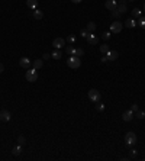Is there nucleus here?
Listing matches in <instances>:
<instances>
[{
	"mask_svg": "<svg viewBox=\"0 0 145 161\" xmlns=\"http://www.w3.org/2000/svg\"><path fill=\"white\" fill-rule=\"evenodd\" d=\"M67 64H68L70 68L76 70V68H80V65H81V60H80L78 57H76V55H70V58L67 60Z\"/></svg>",
	"mask_w": 145,
	"mask_h": 161,
	"instance_id": "obj_1",
	"label": "nucleus"
},
{
	"mask_svg": "<svg viewBox=\"0 0 145 161\" xmlns=\"http://www.w3.org/2000/svg\"><path fill=\"white\" fill-rule=\"evenodd\" d=\"M137 135H135V132H128L126 135H125V144L128 145V147H134L135 144H137Z\"/></svg>",
	"mask_w": 145,
	"mask_h": 161,
	"instance_id": "obj_2",
	"label": "nucleus"
},
{
	"mask_svg": "<svg viewBox=\"0 0 145 161\" xmlns=\"http://www.w3.org/2000/svg\"><path fill=\"white\" fill-rule=\"evenodd\" d=\"M26 80L29 81V83H33V81H36V79H38V71H36L35 68H28V71H26Z\"/></svg>",
	"mask_w": 145,
	"mask_h": 161,
	"instance_id": "obj_3",
	"label": "nucleus"
},
{
	"mask_svg": "<svg viewBox=\"0 0 145 161\" xmlns=\"http://www.w3.org/2000/svg\"><path fill=\"white\" fill-rule=\"evenodd\" d=\"M89 99L91 102H99L100 100V93H99V90H96V89H90L89 90Z\"/></svg>",
	"mask_w": 145,
	"mask_h": 161,
	"instance_id": "obj_4",
	"label": "nucleus"
},
{
	"mask_svg": "<svg viewBox=\"0 0 145 161\" xmlns=\"http://www.w3.org/2000/svg\"><path fill=\"white\" fill-rule=\"evenodd\" d=\"M123 28V23H120L119 20H115L113 23H110V32L112 33H119Z\"/></svg>",
	"mask_w": 145,
	"mask_h": 161,
	"instance_id": "obj_5",
	"label": "nucleus"
},
{
	"mask_svg": "<svg viewBox=\"0 0 145 161\" xmlns=\"http://www.w3.org/2000/svg\"><path fill=\"white\" fill-rule=\"evenodd\" d=\"M86 39H87V44L89 45H96L99 42V38L94 35V32H89V35L86 36Z\"/></svg>",
	"mask_w": 145,
	"mask_h": 161,
	"instance_id": "obj_6",
	"label": "nucleus"
},
{
	"mask_svg": "<svg viewBox=\"0 0 145 161\" xmlns=\"http://www.w3.org/2000/svg\"><path fill=\"white\" fill-rule=\"evenodd\" d=\"M116 10L119 12L120 15H123L125 12L128 10V6H126V0H119V5H118V7H116Z\"/></svg>",
	"mask_w": 145,
	"mask_h": 161,
	"instance_id": "obj_7",
	"label": "nucleus"
},
{
	"mask_svg": "<svg viewBox=\"0 0 145 161\" xmlns=\"http://www.w3.org/2000/svg\"><path fill=\"white\" fill-rule=\"evenodd\" d=\"M19 65H20L22 68L28 70V68L32 65V63H31V60H29V58H26V57H22V58H20V61H19Z\"/></svg>",
	"mask_w": 145,
	"mask_h": 161,
	"instance_id": "obj_8",
	"label": "nucleus"
},
{
	"mask_svg": "<svg viewBox=\"0 0 145 161\" xmlns=\"http://www.w3.org/2000/svg\"><path fill=\"white\" fill-rule=\"evenodd\" d=\"M52 46H54L55 49H59L61 46H65V39H63V38H55V39L52 41Z\"/></svg>",
	"mask_w": 145,
	"mask_h": 161,
	"instance_id": "obj_9",
	"label": "nucleus"
},
{
	"mask_svg": "<svg viewBox=\"0 0 145 161\" xmlns=\"http://www.w3.org/2000/svg\"><path fill=\"white\" fill-rule=\"evenodd\" d=\"M105 7H106L107 10H112V12H113V10L118 7V2H116V0H106Z\"/></svg>",
	"mask_w": 145,
	"mask_h": 161,
	"instance_id": "obj_10",
	"label": "nucleus"
},
{
	"mask_svg": "<svg viewBox=\"0 0 145 161\" xmlns=\"http://www.w3.org/2000/svg\"><path fill=\"white\" fill-rule=\"evenodd\" d=\"M134 118H135V113L132 112L131 109H129V110H126V112H123V115H122V119H123L125 122H131Z\"/></svg>",
	"mask_w": 145,
	"mask_h": 161,
	"instance_id": "obj_11",
	"label": "nucleus"
},
{
	"mask_svg": "<svg viewBox=\"0 0 145 161\" xmlns=\"http://www.w3.org/2000/svg\"><path fill=\"white\" fill-rule=\"evenodd\" d=\"M0 120H2V122L10 120V112H9V110H6V109L0 110Z\"/></svg>",
	"mask_w": 145,
	"mask_h": 161,
	"instance_id": "obj_12",
	"label": "nucleus"
},
{
	"mask_svg": "<svg viewBox=\"0 0 145 161\" xmlns=\"http://www.w3.org/2000/svg\"><path fill=\"white\" fill-rule=\"evenodd\" d=\"M105 55H106L107 61H115V60L118 58V52H116V51H110V49H109V52L105 54Z\"/></svg>",
	"mask_w": 145,
	"mask_h": 161,
	"instance_id": "obj_13",
	"label": "nucleus"
},
{
	"mask_svg": "<svg viewBox=\"0 0 145 161\" xmlns=\"http://www.w3.org/2000/svg\"><path fill=\"white\" fill-rule=\"evenodd\" d=\"M26 5H28V7L29 9H36L38 7V0H26Z\"/></svg>",
	"mask_w": 145,
	"mask_h": 161,
	"instance_id": "obj_14",
	"label": "nucleus"
},
{
	"mask_svg": "<svg viewBox=\"0 0 145 161\" xmlns=\"http://www.w3.org/2000/svg\"><path fill=\"white\" fill-rule=\"evenodd\" d=\"M125 26H126V28H135V26H137V22L132 19V18H129V19H126V22H125Z\"/></svg>",
	"mask_w": 145,
	"mask_h": 161,
	"instance_id": "obj_15",
	"label": "nucleus"
},
{
	"mask_svg": "<svg viewBox=\"0 0 145 161\" xmlns=\"http://www.w3.org/2000/svg\"><path fill=\"white\" fill-rule=\"evenodd\" d=\"M142 16V12H141V9H138V7H135V9H132V18H141Z\"/></svg>",
	"mask_w": 145,
	"mask_h": 161,
	"instance_id": "obj_16",
	"label": "nucleus"
},
{
	"mask_svg": "<svg viewBox=\"0 0 145 161\" xmlns=\"http://www.w3.org/2000/svg\"><path fill=\"white\" fill-rule=\"evenodd\" d=\"M32 15H33V18H35V19H38V20L44 18V13H42V12H41L39 9H35V10H33V13H32Z\"/></svg>",
	"mask_w": 145,
	"mask_h": 161,
	"instance_id": "obj_17",
	"label": "nucleus"
},
{
	"mask_svg": "<svg viewBox=\"0 0 145 161\" xmlns=\"http://www.w3.org/2000/svg\"><path fill=\"white\" fill-rule=\"evenodd\" d=\"M32 65H33V68H35V70H39V68H42L44 63H42V60H35L33 63H32Z\"/></svg>",
	"mask_w": 145,
	"mask_h": 161,
	"instance_id": "obj_18",
	"label": "nucleus"
},
{
	"mask_svg": "<svg viewBox=\"0 0 145 161\" xmlns=\"http://www.w3.org/2000/svg\"><path fill=\"white\" fill-rule=\"evenodd\" d=\"M72 55H76V57L81 58V57L84 55V49H81V48H76V49H74V52H72Z\"/></svg>",
	"mask_w": 145,
	"mask_h": 161,
	"instance_id": "obj_19",
	"label": "nucleus"
},
{
	"mask_svg": "<svg viewBox=\"0 0 145 161\" xmlns=\"http://www.w3.org/2000/svg\"><path fill=\"white\" fill-rule=\"evenodd\" d=\"M61 55H63V52L59 51V49H55V51L51 54V57H52L54 60H59V58H61Z\"/></svg>",
	"mask_w": 145,
	"mask_h": 161,
	"instance_id": "obj_20",
	"label": "nucleus"
},
{
	"mask_svg": "<svg viewBox=\"0 0 145 161\" xmlns=\"http://www.w3.org/2000/svg\"><path fill=\"white\" fill-rule=\"evenodd\" d=\"M96 110H97V112H103L105 110V103H102L100 100L96 102Z\"/></svg>",
	"mask_w": 145,
	"mask_h": 161,
	"instance_id": "obj_21",
	"label": "nucleus"
},
{
	"mask_svg": "<svg viewBox=\"0 0 145 161\" xmlns=\"http://www.w3.org/2000/svg\"><path fill=\"white\" fill-rule=\"evenodd\" d=\"M87 31L89 32H94L96 31V23L94 22H89L87 23Z\"/></svg>",
	"mask_w": 145,
	"mask_h": 161,
	"instance_id": "obj_22",
	"label": "nucleus"
},
{
	"mask_svg": "<svg viewBox=\"0 0 145 161\" xmlns=\"http://www.w3.org/2000/svg\"><path fill=\"white\" fill-rule=\"evenodd\" d=\"M135 118L144 119V118H145V112H144V110H137V112H135Z\"/></svg>",
	"mask_w": 145,
	"mask_h": 161,
	"instance_id": "obj_23",
	"label": "nucleus"
},
{
	"mask_svg": "<svg viewBox=\"0 0 145 161\" xmlns=\"http://www.w3.org/2000/svg\"><path fill=\"white\" fill-rule=\"evenodd\" d=\"M12 152H13V155H19L20 152H22V147L20 145H18V147H15L13 150H12Z\"/></svg>",
	"mask_w": 145,
	"mask_h": 161,
	"instance_id": "obj_24",
	"label": "nucleus"
},
{
	"mask_svg": "<svg viewBox=\"0 0 145 161\" xmlns=\"http://www.w3.org/2000/svg\"><path fill=\"white\" fill-rule=\"evenodd\" d=\"M138 25H139V26H141L142 29H145V16H141V18H139Z\"/></svg>",
	"mask_w": 145,
	"mask_h": 161,
	"instance_id": "obj_25",
	"label": "nucleus"
},
{
	"mask_svg": "<svg viewBox=\"0 0 145 161\" xmlns=\"http://www.w3.org/2000/svg\"><path fill=\"white\" fill-rule=\"evenodd\" d=\"M100 51H102L103 54H107V52H109V46H107L106 44H103V45L100 46Z\"/></svg>",
	"mask_w": 145,
	"mask_h": 161,
	"instance_id": "obj_26",
	"label": "nucleus"
},
{
	"mask_svg": "<svg viewBox=\"0 0 145 161\" xmlns=\"http://www.w3.org/2000/svg\"><path fill=\"white\" fill-rule=\"evenodd\" d=\"M25 137H23V135H19V137H18V142H19V145H23V144H25Z\"/></svg>",
	"mask_w": 145,
	"mask_h": 161,
	"instance_id": "obj_27",
	"label": "nucleus"
},
{
	"mask_svg": "<svg viewBox=\"0 0 145 161\" xmlns=\"http://www.w3.org/2000/svg\"><path fill=\"white\" fill-rule=\"evenodd\" d=\"M67 41H68L70 44H74V42H76V36H74V35H68V36H67Z\"/></svg>",
	"mask_w": 145,
	"mask_h": 161,
	"instance_id": "obj_28",
	"label": "nucleus"
},
{
	"mask_svg": "<svg viewBox=\"0 0 145 161\" xmlns=\"http://www.w3.org/2000/svg\"><path fill=\"white\" fill-rule=\"evenodd\" d=\"M74 49H76V48H72V46H67V48H65V52H67L68 55H72V52H74Z\"/></svg>",
	"mask_w": 145,
	"mask_h": 161,
	"instance_id": "obj_29",
	"label": "nucleus"
},
{
	"mask_svg": "<svg viewBox=\"0 0 145 161\" xmlns=\"http://www.w3.org/2000/svg\"><path fill=\"white\" fill-rule=\"evenodd\" d=\"M102 38H103L105 41H107L109 38H110V32H103V33H102Z\"/></svg>",
	"mask_w": 145,
	"mask_h": 161,
	"instance_id": "obj_30",
	"label": "nucleus"
},
{
	"mask_svg": "<svg viewBox=\"0 0 145 161\" xmlns=\"http://www.w3.org/2000/svg\"><path fill=\"white\" fill-rule=\"evenodd\" d=\"M112 18H115V19H118V18H120V13H119V12L115 9L113 12H112Z\"/></svg>",
	"mask_w": 145,
	"mask_h": 161,
	"instance_id": "obj_31",
	"label": "nucleus"
},
{
	"mask_svg": "<svg viewBox=\"0 0 145 161\" xmlns=\"http://www.w3.org/2000/svg\"><path fill=\"white\" fill-rule=\"evenodd\" d=\"M80 35L83 36V38H86V36L89 35V31H87V29H81V32H80Z\"/></svg>",
	"mask_w": 145,
	"mask_h": 161,
	"instance_id": "obj_32",
	"label": "nucleus"
},
{
	"mask_svg": "<svg viewBox=\"0 0 145 161\" xmlns=\"http://www.w3.org/2000/svg\"><path fill=\"white\" fill-rule=\"evenodd\" d=\"M42 58H44V60H50V58H52V57H51V54H48V52H45Z\"/></svg>",
	"mask_w": 145,
	"mask_h": 161,
	"instance_id": "obj_33",
	"label": "nucleus"
},
{
	"mask_svg": "<svg viewBox=\"0 0 145 161\" xmlns=\"http://www.w3.org/2000/svg\"><path fill=\"white\" fill-rule=\"evenodd\" d=\"M131 110H132V112H137V110H138V105H132V107H131Z\"/></svg>",
	"mask_w": 145,
	"mask_h": 161,
	"instance_id": "obj_34",
	"label": "nucleus"
},
{
	"mask_svg": "<svg viewBox=\"0 0 145 161\" xmlns=\"http://www.w3.org/2000/svg\"><path fill=\"white\" fill-rule=\"evenodd\" d=\"M3 70H5V67H3V64H0V73H3Z\"/></svg>",
	"mask_w": 145,
	"mask_h": 161,
	"instance_id": "obj_35",
	"label": "nucleus"
},
{
	"mask_svg": "<svg viewBox=\"0 0 145 161\" xmlns=\"http://www.w3.org/2000/svg\"><path fill=\"white\" fill-rule=\"evenodd\" d=\"M71 2H72V3H80L81 0H71Z\"/></svg>",
	"mask_w": 145,
	"mask_h": 161,
	"instance_id": "obj_36",
	"label": "nucleus"
},
{
	"mask_svg": "<svg viewBox=\"0 0 145 161\" xmlns=\"http://www.w3.org/2000/svg\"><path fill=\"white\" fill-rule=\"evenodd\" d=\"M144 10H145V5H144Z\"/></svg>",
	"mask_w": 145,
	"mask_h": 161,
	"instance_id": "obj_37",
	"label": "nucleus"
},
{
	"mask_svg": "<svg viewBox=\"0 0 145 161\" xmlns=\"http://www.w3.org/2000/svg\"><path fill=\"white\" fill-rule=\"evenodd\" d=\"M131 2H135V0H131Z\"/></svg>",
	"mask_w": 145,
	"mask_h": 161,
	"instance_id": "obj_38",
	"label": "nucleus"
}]
</instances>
